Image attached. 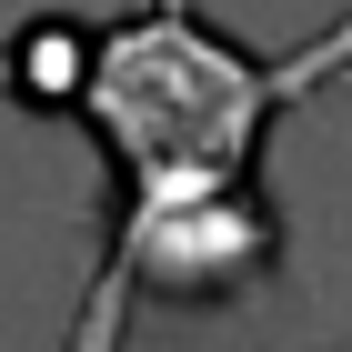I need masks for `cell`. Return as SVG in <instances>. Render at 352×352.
Here are the masks:
<instances>
[{
	"instance_id": "6da1fadb",
	"label": "cell",
	"mask_w": 352,
	"mask_h": 352,
	"mask_svg": "<svg viewBox=\"0 0 352 352\" xmlns=\"http://www.w3.org/2000/svg\"><path fill=\"white\" fill-rule=\"evenodd\" d=\"M332 60H352V21L292 60H252L191 0H141L131 21L81 41L71 111L101 121L121 191H232V182H252L262 121L282 101H302Z\"/></svg>"
}]
</instances>
